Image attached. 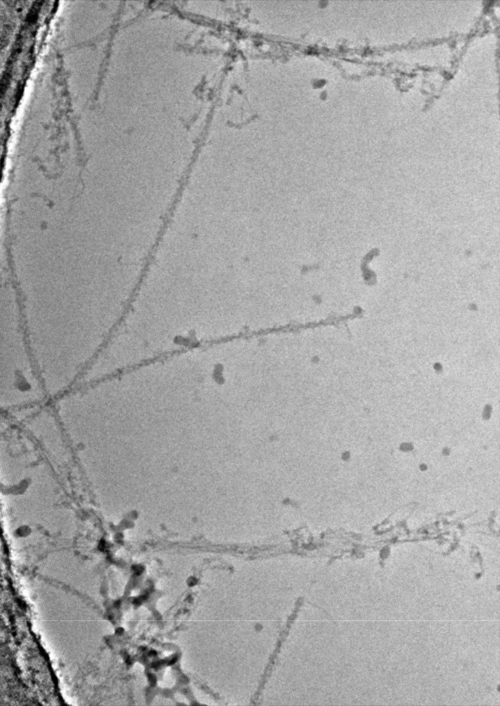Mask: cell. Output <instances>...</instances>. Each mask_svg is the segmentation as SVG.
Instances as JSON below:
<instances>
[{
	"label": "cell",
	"mask_w": 500,
	"mask_h": 706,
	"mask_svg": "<svg viewBox=\"0 0 500 706\" xmlns=\"http://www.w3.org/2000/svg\"><path fill=\"white\" fill-rule=\"evenodd\" d=\"M48 400L23 323L19 299L1 305V403L13 407Z\"/></svg>",
	"instance_id": "1"
}]
</instances>
